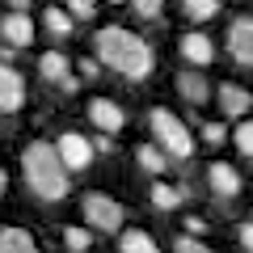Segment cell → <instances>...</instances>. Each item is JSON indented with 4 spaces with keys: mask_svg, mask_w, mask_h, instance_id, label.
I'll use <instances>...</instances> for the list:
<instances>
[{
    "mask_svg": "<svg viewBox=\"0 0 253 253\" xmlns=\"http://www.w3.org/2000/svg\"><path fill=\"white\" fill-rule=\"evenodd\" d=\"M93 51H97L101 68H114V72L126 76V81H148L152 68H156L152 46H148L139 34L123 30V26H101L97 34H93Z\"/></svg>",
    "mask_w": 253,
    "mask_h": 253,
    "instance_id": "6da1fadb",
    "label": "cell"
},
{
    "mask_svg": "<svg viewBox=\"0 0 253 253\" xmlns=\"http://www.w3.org/2000/svg\"><path fill=\"white\" fill-rule=\"evenodd\" d=\"M21 177H26V186L34 190L42 203H63V199H68V190H72L59 152H55L51 144H42V139L21 152Z\"/></svg>",
    "mask_w": 253,
    "mask_h": 253,
    "instance_id": "7a4b0ae2",
    "label": "cell"
},
{
    "mask_svg": "<svg viewBox=\"0 0 253 253\" xmlns=\"http://www.w3.org/2000/svg\"><path fill=\"white\" fill-rule=\"evenodd\" d=\"M148 131H152V144H161L169 152V161H190L194 156V135L186 131L177 114L169 110H148Z\"/></svg>",
    "mask_w": 253,
    "mask_h": 253,
    "instance_id": "3957f363",
    "label": "cell"
},
{
    "mask_svg": "<svg viewBox=\"0 0 253 253\" xmlns=\"http://www.w3.org/2000/svg\"><path fill=\"white\" fill-rule=\"evenodd\" d=\"M81 207H84L89 228H97V232H118V228H123V207H118L110 194H101V190H89L81 199Z\"/></svg>",
    "mask_w": 253,
    "mask_h": 253,
    "instance_id": "277c9868",
    "label": "cell"
},
{
    "mask_svg": "<svg viewBox=\"0 0 253 253\" xmlns=\"http://www.w3.org/2000/svg\"><path fill=\"white\" fill-rule=\"evenodd\" d=\"M55 152H59V161H63V169L68 173H76V169H89L93 165V139L89 135H81V131H63L59 139H55Z\"/></svg>",
    "mask_w": 253,
    "mask_h": 253,
    "instance_id": "5b68a950",
    "label": "cell"
},
{
    "mask_svg": "<svg viewBox=\"0 0 253 253\" xmlns=\"http://www.w3.org/2000/svg\"><path fill=\"white\" fill-rule=\"evenodd\" d=\"M228 55H232L241 68H253V17H232L228 26Z\"/></svg>",
    "mask_w": 253,
    "mask_h": 253,
    "instance_id": "8992f818",
    "label": "cell"
},
{
    "mask_svg": "<svg viewBox=\"0 0 253 253\" xmlns=\"http://www.w3.org/2000/svg\"><path fill=\"white\" fill-rule=\"evenodd\" d=\"M0 38H4V46H13V51H26V46L34 42V21H30V13L9 9L0 17Z\"/></svg>",
    "mask_w": 253,
    "mask_h": 253,
    "instance_id": "52a82bcc",
    "label": "cell"
},
{
    "mask_svg": "<svg viewBox=\"0 0 253 253\" xmlns=\"http://www.w3.org/2000/svg\"><path fill=\"white\" fill-rule=\"evenodd\" d=\"M21 106H26V81L17 68L0 59V114H17Z\"/></svg>",
    "mask_w": 253,
    "mask_h": 253,
    "instance_id": "ba28073f",
    "label": "cell"
},
{
    "mask_svg": "<svg viewBox=\"0 0 253 253\" xmlns=\"http://www.w3.org/2000/svg\"><path fill=\"white\" fill-rule=\"evenodd\" d=\"M89 123L97 126V131H106V135H118L126 126V110L118 106V101H110V97H93L89 101Z\"/></svg>",
    "mask_w": 253,
    "mask_h": 253,
    "instance_id": "9c48e42d",
    "label": "cell"
},
{
    "mask_svg": "<svg viewBox=\"0 0 253 253\" xmlns=\"http://www.w3.org/2000/svg\"><path fill=\"white\" fill-rule=\"evenodd\" d=\"M173 84H177L181 101H190V106H207L211 101V81L203 76V68H181Z\"/></svg>",
    "mask_w": 253,
    "mask_h": 253,
    "instance_id": "30bf717a",
    "label": "cell"
},
{
    "mask_svg": "<svg viewBox=\"0 0 253 253\" xmlns=\"http://www.w3.org/2000/svg\"><path fill=\"white\" fill-rule=\"evenodd\" d=\"M177 51H181V59H186L190 68H211V63H215V42H211L207 34H181Z\"/></svg>",
    "mask_w": 253,
    "mask_h": 253,
    "instance_id": "8fae6325",
    "label": "cell"
},
{
    "mask_svg": "<svg viewBox=\"0 0 253 253\" xmlns=\"http://www.w3.org/2000/svg\"><path fill=\"white\" fill-rule=\"evenodd\" d=\"M207 186H211V194H215V199H236V194H241V173L232 169V165H224V161H215V165H207Z\"/></svg>",
    "mask_w": 253,
    "mask_h": 253,
    "instance_id": "7c38bea8",
    "label": "cell"
},
{
    "mask_svg": "<svg viewBox=\"0 0 253 253\" xmlns=\"http://www.w3.org/2000/svg\"><path fill=\"white\" fill-rule=\"evenodd\" d=\"M215 97H219V110H224L228 118H245L253 110V93L245 89V84H219Z\"/></svg>",
    "mask_w": 253,
    "mask_h": 253,
    "instance_id": "4fadbf2b",
    "label": "cell"
},
{
    "mask_svg": "<svg viewBox=\"0 0 253 253\" xmlns=\"http://www.w3.org/2000/svg\"><path fill=\"white\" fill-rule=\"evenodd\" d=\"M68 68H72V63H68V55H63V51H46V55H38V76H42L46 84H59L63 76H68Z\"/></svg>",
    "mask_w": 253,
    "mask_h": 253,
    "instance_id": "5bb4252c",
    "label": "cell"
},
{
    "mask_svg": "<svg viewBox=\"0 0 253 253\" xmlns=\"http://www.w3.org/2000/svg\"><path fill=\"white\" fill-rule=\"evenodd\" d=\"M0 253H38V245L26 228H0Z\"/></svg>",
    "mask_w": 253,
    "mask_h": 253,
    "instance_id": "9a60e30c",
    "label": "cell"
},
{
    "mask_svg": "<svg viewBox=\"0 0 253 253\" xmlns=\"http://www.w3.org/2000/svg\"><path fill=\"white\" fill-rule=\"evenodd\" d=\"M148 203H152L156 211H177L181 203H186V186H161V181H156L152 194H148Z\"/></svg>",
    "mask_w": 253,
    "mask_h": 253,
    "instance_id": "2e32d148",
    "label": "cell"
},
{
    "mask_svg": "<svg viewBox=\"0 0 253 253\" xmlns=\"http://www.w3.org/2000/svg\"><path fill=\"white\" fill-rule=\"evenodd\" d=\"M42 26H46V34H51V38H72L76 17H72L68 9H55V4H51V9L42 13Z\"/></svg>",
    "mask_w": 253,
    "mask_h": 253,
    "instance_id": "e0dca14e",
    "label": "cell"
},
{
    "mask_svg": "<svg viewBox=\"0 0 253 253\" xmlns=\"http://www.w3.org/2000/svg\"><path fill=\"white\" fill-rule=\"evenodd\" d=\"M135 161H139V169H148L152 177L169 169V152H165L161 144H139V148H135Z\"/></svg>",
    "mask_w": 253,
    "mask_h": 253,
    "instance_id": "ac0fdd59",
    "label": "cell"
},
{
    "mask_svg": "<svg viewBox=\"0 0 253 253\" xmlns=\"http://www.w3.org/2000/svg\"><path fill=\"white\" fill-rule=\"evenodd\" d=\"M118 253H161L156 249V241L148 232H139V228H126L123 236H118Z\"/></svg>",
    "mask_w": 253,
    "mask_h": 253,
    "instance_id": "d6986e66",
    "label": "cell"
},
{
    "mask_svg": "<svg viewBox=\"0 0 253 253\" xmlns=\"http://www.w3.org/2000/svg\"><path fill=\"white\" fill-rule=\"evenodd\" d=\"M181 13L186 21H211L219 13V0H181Z\"/></svg>",
    "mask_w": 253,
    "mask_h": 253,
    "instance_id": "ffe728a7",
    "label": "cell"
},
{
    "mask_svg": "<svg viewBox=\"0 0 253 253\" xmlns=\"http://www.w3.org/2000/svg\"><path fill=\"white\" fill-rule=\"evenodd\" d=\"M232 144H236V152H241L245 161H253V118H241V123H236Z\"/></svg>",
    "mask_w": 253,
    "mask_h": 253,
    "instance_id": "44dd1931",
    "label": "cell"
},
{
    "mask_svg": "<svg viewBox=\"0 0 253 253\" xmlns=\"http://www.w3.org/2000/svg\"><path fill=\"white\" fill-rule=\"evenodd\" d=\"M63 245H68V253H89L93 249V236L84 232V228H63Z\"/></svg>",
    "mask_w": 253,
    "mask_h": 253,
    "instance_id": "7402d4cb",
    "label": "cell"
},
{
    "mask_svg": "<svg viewBox=\"0 0 253 253\" xmlns=\"http://www.w3.org/2000/svg\"><path fill=\"white\" fill-rule=\"evenodd\" d=\"M63 9L72 13L76 21H93V17H97V0H68Z\"/></svg>",
    "mask_w": 253,
    "mask_h": 253,
    "instance_id": "603a6c76",
    "label": "cell"
},
{
    "mask_svg": "<svg viewBox=\"0 0 253 253\" xmlns=\"http://www.w3.org/2000/svg\"><path fill=\"white\" fill-rule=\"evenodd\" d=\"M131 9H135L144 21H156V17H161V9H165V0H131Z\"/></svg>",
    "mask_w": 253,
    "mask_h": 253,
    "instance_id": "cb8c5ba5",
    "label": "cell"
},
{
    "mask_svg": "<svg viewBox=\"0 0 253 253\" xmlns=\"http://www.w3.org/2000/svg\"><path fill=\"white\" fill-rule=\"evenodd\" d=\"M173 253H211V249L203 241H194V236H177L173 241Z\"/></svg>",
    "mask_w": 253,
    "mask_h": 253,
    "instance_id": "d4e9b609",
    "label": "cell"
},
{
    "mask_svg": "<svg viewBox=\"0 0 253 253\" xmlns=\"http://www.w3.org/2000/svg\"><path fill=\"white\" fill-rule=\"evenodd\" d=\"M203 139H207V144H224L228 139V131H224V123H203Z\"/></svg>",
    "mask_w": 253,
    "mask_h": 253,
    "instance_id": "484cf974",
    "label": "cell"
},
{
    "mask_svg": "<svg viewBox=\"0 0 253 253\" xmlns=\"http://www.w3.org/2000/svg\"><path fill=\"white\" fill-rule=\"evenodd\" d=\"M236 241H241L245 253H253V224H241V228H236Z\"/></svg>",
    "mask_w": 253,
    "mask_h": 253,
    "instance_id": "4316f807",
    "label": "cell"
},
{
    "mask_svg": "<svg viewBox=\"0 0 253 253\" xmlns=\"http://www.w3.org/2000/svg\"><path fill=\"white\" fill-rule=\"evenodd\" d=\"M81 76H84V81H97V76H101V59H84L81 63Z\"/></svg>",
    "mask_w": 253,
    "mask_h": 253,
    "instance_id": "83f0119b",
    "label": "cell"
},
{
    "mask_svg": "<svg viewBox=\"0 0 253 253\" xmlns=\"http://www.w3.org/2000/svg\"><path fill=\"white\" fill-rule=\"evenodd\" d=\"M59 89H63V93H76V89H81V76H76V72H68V76L59 81Z\"/></svg>",
    "mask_w": 253,
    "mask_h": 253,
    "instance_id": "f1b7e54d",
    "label": "cell"
},
{
    "mask_svg": "<svg viewBox=\"0 0 253 253\" xmlns=\"http://www.w3.org/2000/svg\"><path fill=\"white\" fill-rule=\"evenodd\" d=\"M110 148H114V139H110V135H106V131H101V135H97V139H93V152H110Z\"/></svg>",
    "mask_w": 253,
    "mask_h": 253,
    "instance_id": "f546056e",
    "label": "cell"
},
{
    "mask_svg": "<svg viewBox=\"0 0 253 253\" xmlns=\"http://www.w3.org/2000/svg\"><path fill=\"white\" fill-rule=\"evenodd\" d=\"M9 9H17V13H30V0H4Z\"/></svg>",
    "mask_w": 253,
    "mask_h": 253,
    "instance_id": "4dcf8cb0",
    "label": "cell"
},
{
    "mask_svg": "<svg viewBox=\"0 0 253 253\" xmlns=\"http://www.w3.org/2000/svg\"><path fill=\"white\" fill-rule=\"evenodd\" d=\"M4 190H9V173L0 169V199H4Z\"/></svg>",
    "mask_w": 253,
    "mask_h": 253,
    "instance_id": "1f68e13d",
    "label": "cell"
},
{
    "mask_svg": "<svg viewBox=\"0 0 253 253\" xmlns=\"http://www.w3.org/2000/svg\"><path fill=\"white\" fill-rule=\"evenodd\" d=\"M249 224H253V219H249Z\"/></svg>",
    "mask_w": 253,
    "mask_h": 253,
    "instance_id": "d6a6232c",
    "label": "cell"
}]
</instances>
